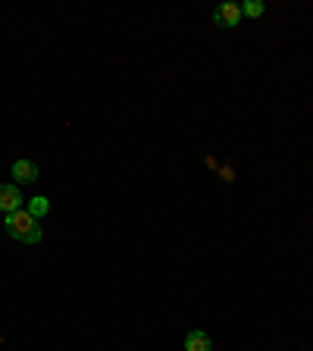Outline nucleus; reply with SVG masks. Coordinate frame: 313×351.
I'll return each mask as SVG.
<instances>
[{"label":"nucleus","instance_id":"nucleus-3","mask_svg":"<svg viewBox=\"0 0 313 351\" xmlns=\"http://www.w3.org/2000/svg\"><path fill=\"white\" fill-rule=\"evenodd\" d=\"M22 210V195H19V185H0V213L10 217V213Z\"/></svg>","mask_w":313,"mask_h":351},{"label":"nucleus","instance_id":"nucleus-7","mask_svg":"<svg viewBox=\"0 0 313 351\" xmlns=\"http://www.w3.org/2000/svg\"><path fill=\"white\" fill-rule=\"evenodd\" d=\"M263 10H266V3H263V0H248V3H241V16H251V19L263 16Z\"/></svg>","mask_w":313,"mask_h":351},{"label":"nucleus","instance_id":"nucleus-5","mask_svg":"<svg viewBox=\"0 0 313 351\" xmlns=\"http://www.w3.org/2000/svg\"><path fill=\"white\" fill-rule=\"evenodd\" d=\"M213 342L207 332H201V329H191L188 336H185V351H210Z\"/></svg>","mask_w":313,"mask_h":351},{"label":"nucleus","instance_id":"nucleus-4","mask_svg":"<svg viewBox=\"0 0 313 351\" xmlns=\"http://www.w3.org/2000/svg\"><path fill=\"white\" fill-rule=\"evenodd\" d=\"M10 173H13L16 182H38V179H41V176H38V167L32 160H16Z\"/></svg>","mask_w":313,"mask_h":351},{"label":"nucleus","instance_id":"nucleus-1","mask_svg":"<svg viewBox=\"0 0 313 351\" xmlns=\"http://www.w3.org/2000/svg\"><path fill=\"white\" fill-rule=\"evenodd\" d=\"M3 229H7L10 239L16 241H25V245H38L41 241V226H38V219L32 217L29 210H16L3 219Z\"/></svg>","mask_w":313,"mask_h":351},{"label":"nucleus","instance_id":"nucleus-2","mask_svg":"<svg viewBox=\"0 0 313 351\" xmlns=\"http://www.w3.org/2000/svg\"><path fill=\"white\" fill-rule=\"evenodd\" d=\"M213 22H216L219 29H235L241 22V7L238 3H219V7L213 10Z\"/></svg>","mask_w":313,"mask_h":351},{"label":"nucleus","instance_id":"nucleus-6","mask_svg":"<svg viewBox=\"0 0 313 351\" xmlns=\"http://www.w3.org/2000/svg\"><path fill=\"white\" fill-rule=\"evenodd\" d=\"M25 210H29L35 219H41V217H47V213H51V201H47L44 195H38V197H32V201H29V207H25Z\"/></svg>","mask_w":313,"mask_h":351}]
</instances>
